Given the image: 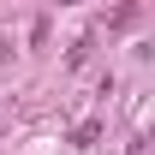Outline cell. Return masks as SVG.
I'll return each instance as SVG.
<instances>
[]
</instances>
